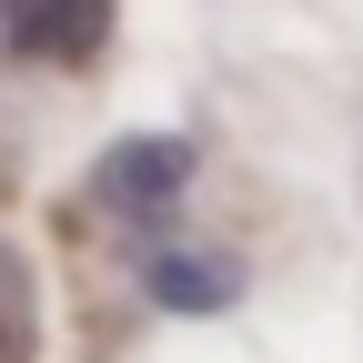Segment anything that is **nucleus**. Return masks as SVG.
<instances>
[{"label": "nucleus", "instance_id": "nucleus-1", "mask_svg": "<svg viewBox=\"0 0 363 363\" xmlns=\"http://www.w3.org/2000/svg\"><path fill=\"white\" fill-rule=\"evenodd\" d=\"M111 40V0H0V51L21 61H91Z\"/></svg>", "mask_w": 363, "mask_h": 363}, {"label": "nucleus", "instance_id": "nucleus-2", "mask_svg": "<svg viewBox=\"0 0 363 363\" xmlns=\"http://www.w3.org/2000/svg\"><path fill=\"white\" fill-rule=\"evenodd\" d=\"M182 182H192V142L182 131H142V142L101 152V202L111 212H162V202H182Z\"/></svg>", "mask_w": 363, "mask_h": 363}, {"label": "nucleus", "instance_id": "nucleus-4", "mask_svg": "<svg viewBox=\"0 0 363 363\" xmlns=\"http://www.w3.org/2000/svg\"><path fill=\"white\" fill-rule=\"evenodd\" d=\"M0 363H30V272L0 242Z\"/></svg>", "mask_w": 363, "mask_h": 363}, {"label": "nucleus", "instance_id": "nucleus-3", "mask_svg": "<svg viewBox=\"0 0 363 363\" xmlns=\"http://www.w3.org/2000/svg\"><path fill=\"white\" fill-rule=\"evenodd\" d=\"M242 272L222 262V252H152V303L172 313H212V303H233Z\"/></svg>", "mask_w": 363, "mask_h": 363}]
</instances>
